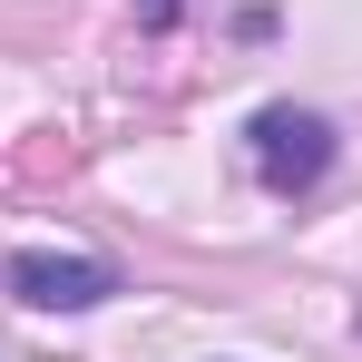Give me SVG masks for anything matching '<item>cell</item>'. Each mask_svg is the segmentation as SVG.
I'll use <instances>...</instances> for the list:
<instances>
[{"label": "cell", "instance_id": "1", "mask_svg": "<svg viewBox=\"0 0 362 362\" xmlns=\"http://www.w3.org/2000/svg\"><path fill=\"white\" fill-rule=\"evenodd\" d=\"M323 167H333V127L313 118V108H264L255 118V177L274 186V196L323 186Z\"/></svg>", "mask_w": 362, "mask_h": 362}, {"label": "cell", "instance_id": "2", "mask_svg": "<svg viewBox=\"0 0 362 362\" xmlns=\"http://www.w3.org/2000/svg\"><path fill=\"white\" fill-rule=\"evenodd\" d=\"M10 294L30 313H88V303L118 294V264H98V255H10Z\"/></svg>", "mask_w": 362, "mask_h": 362}]
</instances>
